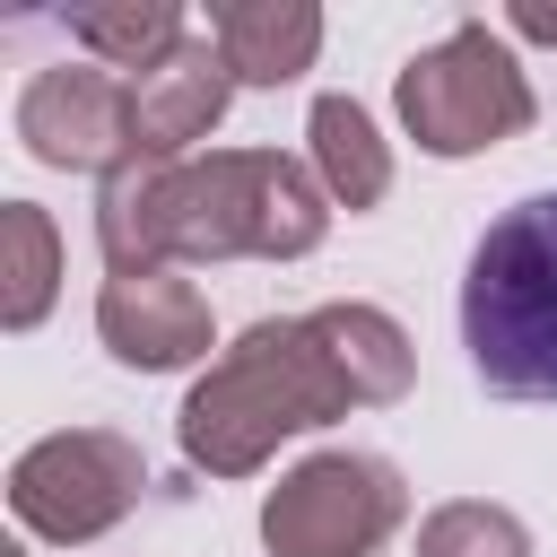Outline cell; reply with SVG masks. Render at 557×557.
I'll use <instances>...</instances> for the list:
<instances>
[{
  "label": "cell",
  "mask_w": 557,
  "mask_h": 557,
  "mask_svg": "<svg viewBox=\"0 0 557 557\" xmlns=\"http://www.w3.org/2000/svg\"><path fill=\"white\" fill-rule=\"evenodd\" d=\"M96 339L139 366V374H165V366H191L209 357V296L174 270H131V278H104L96 296Z\"/></svg>",
  "instance_id": "8"
},
{
  "label": "cell",
  "mask_w": 557,
  "mask_h": 557,
  "mask_svg": "<svg viewBox=\"0 0 557 557\" xmlns=\"http://www.w3.org/2000/svg\"><path fill=\"white\" fill-rule=\"evenodd\" d=\"M461 348L487 392L557 400V191L513 200L461 270Z\"/></svg>",
  "instance_id": "3"
},
{
  "label": "cell",
  "mask_w": 557,
  "mask_h": 557,
  "mask_svg": "<svg viewBox=\"0 0 557 557\" xmlns=\"http://www.w3.org/2000/svg\"><path fill=\"white\" fill-rule=\"evenodd\" d=\"M313 322H322L331 357L348 366V383H357V409H383V400H400V392H409V374H418V348H409V331H400L383 305H313Z\"/></svg>",
  "instance_id": "13"
},
{
  "label": "cell",
  "mask_w": 557,
  "mask_h": 557,
  "mask_svg": "<svg viewBox=\"0 0 557 557\" xmlns=\"http://www.w3.org/2000/svg\"><path fill=\"white\" fill-rule=\"evenodd\" d=\"M357 409V383L348 366L331 357L322 322L313 313H278V322H252L191 392H183V461L209 470V479H252L287 435L305 426H331Z\"/></svg>",
  "instance_id": "2"
},
{
  "label": "cell",
  "mask_w": 557,
  "mask_h": 557,
  "mask_svg": "<svg viewBox=\"0 0 557 557\" xmlns=\"http://www.w3.org/2000/svg\"><path fill=\"white\" fill-rule=\"evenodd\" d=\"M505 26H513V35H531V44H557V9H548V0H513V9H505Z\"/></svg>",
  "instance_id": "16"
},
{
  "label": "cell",
  "mask_w": 557,
  "mask_h": 557,
  "mask_svg": "<svg viewBox=\"0 0 557 557\" xmlns=\"http://www.w3.org/2000/svg\"><path fill=\"white\" fill-rule=\"evenodd\" d=\"M226 96H235V70H226L218 35H191L174 61H157L148 78H131V131H139V157H148V165H183V148L218 131Z\"/></svg>",
  "instance_id": "9"
},
{
  "label": "cell",
  "mask_w": 557,
  "mask_h": 557,
  "mask_svg": "<svg viewBox=\"0 0 557 557\" xmlns=\"http://www.w3.org/2000/svg\"><path fill=\"white\" fill-rule=\"evenodd\" d=\"M139 487H148V461L113 426H61V435H44L9 461V513L52 548L104 540L139 505Z\"/></svg>",
  "instance_id": "5"
},
{
  "label": "cell",
  "mask_w": 557,
  "mask_h": 557,
  "mask_svg": "<svg viewBox=\"0 0 557 557\" xmlns=\"http://www.w3.org/2000/svg\"><path fill=\"white\" fill-rule=\"evenodd\" d=\"M409 513V487L383 453H313L261 496L270 557H374Z\"/></svg>",
  "instance_id": "6"
},
{
  "label": "cell",
  "mask_w": 557,
  "mask_h": 557,
  "mask_svg": "<svg viewBox=\"0 0 557 557\" xmlns=\"http://www.w3.org/2000/svg\"><path fill=\"white\" fill-rule=\"evenodd\" d=\"M61 26H70V44H78L87 61L139 70V78L191 44V17H183L174 0H96V9H70Z\"/></svg>",
  "instance_id": "12"
},
{
  "label": "cell",
  "mask_w": 557,
  "mask_h": 557,
  "mask_svg": "<svg viewBox=\"0 0 557 557\" xmlns=\"http://www.w3.org/2000/svg\"><path fill=\"white\" fill-rule=\"evenodd\" d=\"M61 287V235L35 200H0V322L35 331Z\"/></svg>",
  "instance_id": "14"
},
{
  "label": "cell",
  "mask_w": 557,
  "mask_h": 557,
  "mask_svg": "<svg viewBox=\"0 0 557 557\" xmlns=\"http://www.w3.org/2000/svg\"><path fill=\"white\" fill-rule=\"evenodd\" d=\"M331 235V191L278 148H209L183 165H122L96 191L104 278L174 261H296Z\"/></svg>",
  "instance_id": "1"
},
{
  "label": "cell",
  "mask_w": 557,
  "mask_h": 557,
  "mask_svg": "<svg viewBox=\"0 0 557 557\" xmlns=\"http://www.w3.org/2000/svg\"><path fill=\"white\" fill-rule=\"evenodd\" d=\"M209 35H218L235 87H287L322 52V9L313 0H218Z\"/></svg>",
  "instance_id": "10"
},
{
  "label": "cell",
  "mask_w": 557,
  "mask_h": 557,
  "mask_svg": "<svg viewBox=\"0 0 557 557\" xmlns=\"http://www.w3.org/2000/svg\"><path fill=\"white\" fill-rule=\"evenodd\" d=\"M305 139H313V183L331 191V209L357 218V209H374L392 191V148H383V131H374V113L357 96H313Z\"/></svg>",
  "instance_id": "11"
},
{
  "label": "cell",
  "mask_w": 557,
  "mask_h": 557,
  "mask_svg": "<svg viewBox=\"0 0 557 557\" xmlns=\"http://www.w3.org/2000/svg\"><path fill=\"white\" fill-rule=\"evenodd\" d=\"M17 139L35 165H61V174H122L139 165V131H131V87L104 70V61H52L26 78L17 96Z\"/></svg>",
  "instance_id": "7"
},
{
  "label": "cell",
  "mask_w": 557,
  "mask_h": 557,
  "mask_svg": "<svg viewBox=\"0 0 557 557\" xmlns=\"http://www.w3.org/2000/svg\"><path fill=\"white\" fill-rule=\"evenodd\" d=\"M400 122L426 157H479V148H505L531 131V78L513 61V44L487 26V17H461L444 44H426L409 70H400Z\"/></svg>",
  "instance_id": "4"
},
{
  "label": "cell",
  "mask_w": 557,
  "mask_h": 557,
  "mask_svg": "<svg viewBox=\"0 0 557 557\" xmlns=\"http://www.w3.org/2000/svg\"><path fill=\"white\" fill-rule=\"evenodd\" d=\"M418 557H531V531L513 505H487V496H453L418 522Z\"/></svg>",
  "instance_id": "15"
}]
</instances>
